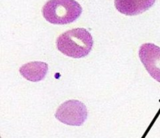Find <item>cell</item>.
<instances>
[{"instance_id": "cell-2", "label": "cell", "mask_w": 160, "mask_h": 138, "mask_svg": "<svg viewBox=\"0 0 160 138\" xmlns=\"http://www.w3.org/2000/svg\"><path fill=\"white\" fill-rule=\"evenodd\" d=\"M44 18L52 24H68L82 13V7L75 0H48L42 7Z\"/></svg>"}, {"instance_id": "cell-6", "label": "cell", "mask_w": 160, "mask_h": 138, "mask_svg": "<svg viewBox=\"0 0 160 138\" xmlns=\"http://www.w3.org/2000/svg\"><path fill=\"white\" fill-rule=\"evenodd\" d=\"M48 64L43 62H30L20 68V73L23 77L31 82L42 81L48 73Z\"/></svg>"}, {"instance_id": "cell-4", "label": "cell", "mask_w": 160, "mask_h": 138, "mask_svg": "<svg viewBox=\"0 0 160 138\" xmlns=\"http://www.w3.org/2000/svg\"><path fill=\"white\" fill-rule=\"evenodd\" d=\"M139 57L150 76L160 83V47L145 43L139 48Z\"/></svg>"}, {"instance_id": "cell-5", "label": "cell", "mask_w": 160, "mask_h": 138, "mask_svg": "<svg viewBox=\"0 0 160 138\" xmlns=\"http://www.w3.org/2000/svg\"><path fill=\"white\" fill-rule=\"evenodd\" d=\"M156 0H115V7L120 13L126 16H136L149 9Z\"/></svg>"}, {"instance_id": "cell-3", "label": "cell", "mask_w": 160, "mask_h": 138, "mask_svg": "<svg viewBox=\"0 0 160 138\" xmlns=\"http://www.w3.org/2000/svg\"><path fill=\"white\" fill-rule=\"evenodd\" d=\"M55 116L61 123L73 126L84 124L88 117L85 105L78 100H69L59 106Z\"/></svg>"}, {"instance_id": "cell-1", "label": "cell", "mask_w": 160, "mask_h": 138, "mask_svg": "<svg viewBox=\"0 0 160 138\" xmlns=\"http://www.w3.org/2000/svg\"><path fill=\"white\" fill-rule=\"evenodd\" d=\"M93 37L85 28H75L60 34L56 40L58 50L69 57L80 59L87 56L93 47Z\"/></svg>"}]
</instances>
